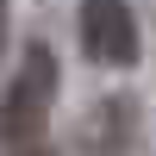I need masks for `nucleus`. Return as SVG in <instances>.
I'll use <instances>...</instances> for the list:
<instances>
[{
    "mask_svg": "<svg viewBox=\"0 0 156 156\" xmlns=\"http://www.w3.org/2000/svg\"><path fill=\"white\" fill-rule=\"evenodd\" d=\"M81 50L100 69H131L137 62V19L125 0H81Z\"/></svg>",
    "mask_w": 156,
    "mask_h": 156,
    "instance_id": "f03ea898",
    "label": "nucleus"
},
{
    "mask_svg": "<svg viewBox=\"0 0 156 156\" xmlns=\"http://www.w3.org/2000/svg\"><path fill=\"white\" fill-rule=\"evenodd\" d=\"M0 50H6V0H0Z\"/></svg>",
    "mask_w": 156,
    "mask_h": 156,
    "instance_id": "7ed1b4c3",
    "label": "nucleus"
},
{
    "mask_svg": "<svg viewBox=\"0 0 156 156\" xmlns=\"http://www.w3.org/2000/svg\"><path fill=\"white\" fill-rule=\"evenodd\" d=\"M50 106H56V56H50V44H31L12 87H6V100H0V150L25 156L50 131Z\"/></svg>",
    "mask_w": 156,
    "mask_h": 156,
    "instance_id": "f257e3e1",
    "label": "nucleus"
}]
</instances>
